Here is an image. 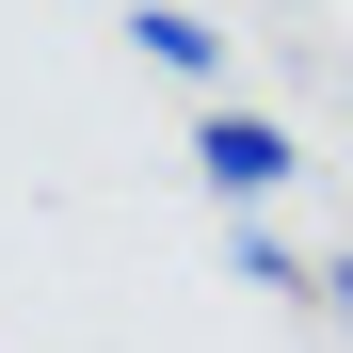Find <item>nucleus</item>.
<instances>
[{"mask_svg":"<svg viewBox=\"0 0 353 353\" xmlns=\"http://www.w3.org/2000/svg\"><path fill=\"white\" fill-rule=\"evenodd\" d=\"M129 48H145L161 81H209V65H225V32L193 17V0H145V17H129Z\"/></svg>","mask_w":353,"mask_h":353,"instance_id":"f03ea898","label":"nucleus"},{"mask_svg":"<svg viewBox=\"0 0 353 353\" xmlns=\"http://www.w3.org/2000/svg\"><path fill=\"white\" fill-rule=\"evenodd\" d=\"M193 176H209V193L257 225V209L289 193V129H273V112H241V97H209V129H193Z\"/></svg>","mask_w":353,"mask_h":353,"instance_id":"f257e3e1","label":"nucleus"},{"mask_svg":"<svg viewBox=\"0 0 353 353\" xmlns=\"http://www.w3.org/2000/svg\"><path fill=\"white\" fill-rule=\"evenodd\" d=\"M321 305H337V337H353V257H321Z\"/></svg>","mask_w":353,"mask_h":353,"instance_id":"7ed1b4c3","label":"nucleus"}]
</instances>
